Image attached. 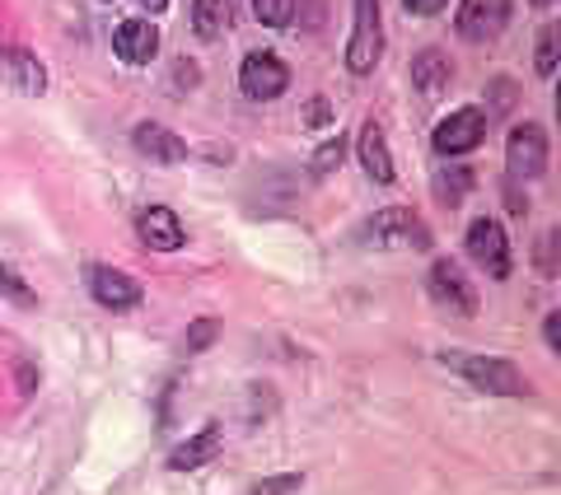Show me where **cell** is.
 I'll return each mask as SVG.
<instances>
[{
  "label": "cell",
  "instance_id": "obj_9",
  "mask_svg": "<svg viewBox=\"0 0 561 495\" xmlns=\"http://www.w3.org/2000/svg\"><path fill=\"white\" fill-rule=\"evenodd\" d=\"M511 0H463L459 5V33L468 43H486L511 24Z\"/></svg>",
  "mask_w": 561,
  "mask_h": 495
},
{
  "label": "cell",
  "instance_id": "obj_27",
  "mask_svg": "<svg viewBox=\"0 0 561 495\" xmlns=\"http://www.w3.org/2000/svg\"><path fill=\"white\" fill-rule=\"evenodd\" d=\"M210 337H216V318H197V327H192V337H187V350L210 346Z\"/></svg>",
  "mask_w": 561,
  "mask_h": 495
},
{
  "label": "cell",
  "instance_id": "obj_29",
  "mask_svg": "<svg viewBox=\"0 0 561 495\" xmlns=\"http://www.w3.org/2000/svg\"><path fill=\"white\" fill-rule=\"evenodd\" d=\"M305 117H309V127H323V122L332 117V103H328V99H313Z\"/></svg>",
  "mask_w": 561,
  "mask_h": 495
},
{
  "label": "cell",
  "instance_id": "obj_6",
  "mask_svg": "<svg viewBox=\"0 0 561 495\" xmlns=\"http://www.w3.org/2000/svg\"><path fill=\"white\" fill-rule=\"evenodd\" d=\"M239 84H243V94L249 99L267 103V99L286 94L290 70H286V61H280L276 51H249V57H243V70H239Z\"/></svg>",
  "mask_w": 561,
  "mask_h": 495
},
{
  "label": "cell",
  "instance_id": "obj_10",
  "mask_svg": "<svg viewBox=\"0 0 561 495\" xmlns=\"http://www.w3.org/2000/svg\"><path fill=\"white\" fill-rule=\"evenodd\" d=\"M136 234L154 253H173V248H183V220L169 206H146L136 216Z\"/></svg>",
  "mask_w": 561,
  "mask_h": 495
},
{
  "label": "cell",
  "instance_id": "obj_22",
  "mask_svg": "<svg viewBox=\"0 0 561 495\" xmlns=\"http://www.w3.org/2000/svg\"><path fill=\"white\" fill-rule=\"evenodd\" d=\"M557 70V28H542L538 33V76L548 80Z\"/></svg>",
  "mask_w": 561,
  "mask_h": 495
},
{
  "label": "cell",
  "instance_id": "obj_16",
  "mask_svg": "<svg viewBox=\"0 0 561 495\" xmlns=\"http://www.w3.org/2000/svg\"><path fill=\"white\" fill-rule=\"evenodd\" d=\"M356 150H360V164H365V173H370L375 183H393V154H389V140H383L379 122H365Z\"/></svg>",
  "mask_w": 561,
  "mask_h": 495
},
{
  "label": "cell",
  "instance_id": "obj_7",
  "mask_svg": "<svg viewBox=\"0 0 561 495\" xmlns=\"http://www.w3.org/2000/svg\"><path fill=\"white\" fill-rule=\"evenodd\" d=\"M370 243L375 248H431V229L421 225L412 210H402V206H389V210H379V216L370 220Z\"/></svg>",
  "mask_w": 561,
  "mask_h": 495
},
{
  "label": "cell",
  "instance_id": "obj_18",
  "mask_svg": "<svg viewBox=\"0 0 561 495\" xmlns=\"http://www.w3.org/2000/svg\"><path fill=\"white\" fill-rule=\"evenodd\" d=\"M216 453H220V426H206V430L192 435L187 445H179V449L169 453V468H173V472H192V468L210 463Z\"/></svg>",
  "mask_w": 561,
  "mask_h": 495
},
{
  "label": "cell",
  "instance_id": "obj_19",
  "mask_svg": "<svg viewBox=\"0 0 561 495\" xmlns=\"http://www.w3.org/2000/svg\"><path fill=\"white\" fill-rule=\"evenodd\" d=\"M253 14L267 28H286L295 20V0H253Z\"/></svg>",
  "mask_w": 561,
  "mask_h": 495
},
{
  "label": "cell",
  "instance_id": "obj_28",
  "mask_svg": "<svg viewBox=\"0 0 561 495\" xmlns=\"http://www.w3.org/2000/svg\"><path fill=\"white\" fill-rule=\"evenodd\" d=\"M542 337H548L552 350H561V313H548V318H542Z\"/></svg>",
  "mask_w": 561,
  "mask_h": 495
},
{
  "label": "cell",
  "instance_id": "obj_20",
  "mask_svg": "<svg viewBox=\"0 0 561 495\" xmlns=\"http://www.w3.org/2000/svg\"><path fill=\"white\" fill-rule=\"evenodd\" d=\"M468 187H472V169H449V179H440V183H435V197L454 206V202H459Z\"/></svg>",
  "mask_w": 561,
  "mask_h": 495
},
{
  "label": "cell",
  "instance_id": "obj_25",
  "mask_svg": "<svg viewBox=\"0 0 561 495\" xmlns=\"http://www.w3.org/2000/svg\"><path fill=\"white\" fill-rule=\"evenodd\" d=\"M342 150H346V146H342V136H332L328 146L319 150V159H313V173H328L332 164H342Z\"/></svg>",
  "mask_w": 561,
  "mask_h": 495
},
{
  "label": "cell",
  "instance_id": "obj_23",
  "mask_svg": "<svg viewBox=\"0 0 561 495\" xmlns=\"http://www.w3.org/2000/svg\"><path fill=\"white\" fill-rule=\"evenodd\" d=\"M486 99H491V113H511L515 108V84L511 80H491Z\"/></svg>",
  "mask_w": 561,
  "mask_h": 495
},
{
  "label": "cell",
  "instance_id": "obj_24",
  "mask_svg": "<svg viewBox=\"0 0 561 495\" xmlns=\"http://www.w3.org/2000/svg\"><path fill=\"white\" fill-rule=\"evenodd\" d=\"M300 491V472H286V476H272V482H257L249 495H290Z\"/></svg>",
  "mask_w": 561,
  "mask_h": 495
},
{
  "label": "cell",
  "instance_id": "obj_13",
  "mask_svg": "<svg viewBox=\"0 0 561 495\" xmlns=\"http://www.w3.org/2000/svg\"><path fill=\"white\" fill-rule=\"evenodd\" d=\"M0 76H5L20 94H43L47 90V70L24 47H0Z\"/></svg>",
  "mask_w": 561,
  "mask_h": 495
},
{
  "label": "cell",
  "instance_id": "obj_8",
  "mask_svg": "<svg viewBox=\"0 0 561 495\" xmlns=\"http://www.w3.org/2000/svg\"><path fill=\"white\" fill-rule=\"evenodd\" d=\"M482 136H486V113L482 108H459L435 127V150L440 154H468V150L482 146Z\"/></svg>",
  "mask_w": 561,
  "mask_h": 495
},
{
  "label": "cell",
  "instance_id": "obj_12",
  "mask_svg": "<svg viewBox=\"0 0 561 495\" xmlns=\"http://www.w3.org/2000/svg\"><path fill=\"white\" fill-rule=\"evenodd\" d=\"M90 295L103 309H136L140 304V286L117 267H90Z\"/></svg>",
  "mask_w": 561,
  "mask_h": 495
},
{
  "label": "cell",
  "instance_id": "obj_17",
  "mask_svg": "<svg viewBox=\"0 0 561 495\" xmlns=\"http://www.w3.org/2000/svg\"><path fill=\"white\" fill-rule=\"evenodd\" d=\"M234 28V0H192V33L206 43L225 38Z\"/></svg>",
  "mask_w": 561,
  "mask_h": 495
},
{
  "label": "cell",
  "instance_id": "obj_11",
  "mask_svg": "<svg viewBox=\"0 0 561 495\" xmlns=\"http://www.w3.org/2000/svg\"><path fill=\"white\" fill-rule=\"evenodd\" d=\"M113 51L131 66H146L154 51H160V28H154L150 20H122L117 33H113Z\"/></svg>",
  "mask_w": 561,
  "mask_h": 495
},
{
  "label": "cell",
  "instance_id": "obj_26",
  "mask_svg": "<svg viewBox=\"0 0 561 495\" xmlns=\"http://www.w3.org/2000/svg\"><path fill=\"white\" fill-rule=\"evenodd\" d=\"M538 267L548 272V276L557 272V234H552V229H548V234L538 239Z\"/></svg>",
  "mask_w": 561,
  "mask_h": 495
},
{
  "label": "cell",
  "instance_id": "obj_1",
  "mask_svg": "<svg viewBox=\"0 0 561 495\" xmlns=\"http://www.w3.org/2000/svg\"><path fill=\"white\" fill-rule=\"evenodd\" d=\"M440 360L449 369H459V375L472 388H482V393H491V398H529V379H524L519 369L511 360H501V356H468V350H445Z\"/></svg>",
  "mask_w": 561,
  "mask_h": 495
},
{
  "label": "cell",
  "instance_id": "obj_3",
  "mask_svg": "<svg viewBox=\"0 0 561 495\" xmlns=\"http://www.w3.org/2000/svg\"><path fill=\"white\" fill-rule=\"evenodd\" d=\"M379 51H383L379 0H356V28H351V43H346L351 76H370V70L379 66Z\"/></svg>",
  "mask_w": 561,
  "mask_h": 495
},
{
  "label": "cell",
  "instance_id": "obj_31",
  "mask_svg": "<svg viewBox=\"0 0 561 495\" xmlns=\"http://www.w3.org/2000/svg\"><path fill=\"white\" fill-rule=\"evenodd\" d=\"M140 5H146V10H150V14H160V10H164V5H169V0H140Z\"/></svg>",
  "mask_w": 561,
  "mask_h": 495
},
{
  "label": "cell",
  "instance_id": "obj_5",
  "mask_svg": "<svg viewBox=\"0 0 561 495\" xmlns=\"http://www.w3.org/2000/svg\"><path fill=\"white\" fill-rule=\"evenodd\" d=\"M468 257L478 262L486 276H496V280H501V276H511V239H505L501 220L482 216V220H472V225H468Z\"/></svg>",
  "mask_w": 561,
  "mask_h": 495
},
{
  "label": "cell",
  "instance_id": "obj_2",
  "mask_svg": "<svg viewBox=\"0 0 561 495\" xmlns=\"http://www.w3.org/2000/svg\"><path fill=\"white\" fill-rule=\"evenodd\" d=\"M505 164H511V179L519 183H534L548 173V131L538 122H524L505 136Z\"/></svg>",
  "mask_w": 561,
  "mask_h": 495
},
{
  "label": "cell",
  "instance_id": "obj_32",
  "mask_svg": "<svg viewBox=\"0 0 561 495\" xmlns=\"http://www.w3.org/2000/svg\"><path fill=\"white\" fill-rule=\"evenodd\" d=\"M534 5H552V0H534Z\"/></svg>",
  "mask_w": 561,
  "mask_h": 495
},
{
  "label": "cell",
  "instance_id": "obj_14",
  "mask_svg": "<svg viewBox=\"0 0 561 495\" xmlns=\"http://www.w3.org/2000/svg\"><path fill=\"white\" fill-rule=\"evenodd\" d=\"M131 146L146 159H160V164H179V159L187 154L183 136H173L169 127H160V122H140V127L131 131Z\"/></svg>",
  "mask_w": 561,
  "mask_h": 495
},
{
  "label": "cell",
  "instance_id": "obj_30",
  "mask_svg": "<svg viewBox=\"0 0 561 495\" xmlns=\"http://www.w3.org/2000/svg\"><path fill=\"white\" fill-rule=\"evenodd\" d=\"M402 5H408V14H440L449 0H402Z\"/></svg>",
  "mask_w": 561,
  "mask_h": 495
},
{
  "label": "cell",
  "instance_id": "obj_15",
  "mask_svg": "<svg viewBox=\"0 0 561 495\" xmlns=\"http://www.w3.org/2000/svg\"><path fill=\"white\" fill-rule=\"evenodd\" d=\"M449 80H454V66L445 61V51H416L412 57V84H416V94H426V99H440L449 90Z\"/></svg>",
  "mask_w": 561,
  "mask_h": 495
},
{
  "label": "cell",
  "instance_id": "obj_4",
  "mask_svg": "<svg viewBox=\"0 0 561 495\" xmlns=\"http://www.w3.org/2000/svg\"><path fill=\"white\" fill-rule=\"evenodd\" d=\"M426 290H431L435 304H440L445 313H454V318L478 313V290L468 286V276H463L459 262H449V257L435 262L431 276H426Z\"/></svg>",
  "mask_w": 561,
  "mask_h": 495
},
{
  "label": "cell",
  "instance_id": "obj_21",
  "mask_svg": "<svg viewBox=\"0 0 561 495\" xmlns=\"http://www.w3.org/2000/svg\"><path fill=\"white\" fill-rule=\"evenodd\" d=\"M0 295H10L14 304H24V309H33V304H38V295H33V290H28L24 280L14 276L10 267H0Z\"/></svg>",
  "mask_w": 561,
  "mask_h": 495
}]
</instances>
